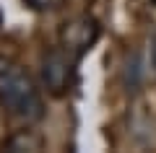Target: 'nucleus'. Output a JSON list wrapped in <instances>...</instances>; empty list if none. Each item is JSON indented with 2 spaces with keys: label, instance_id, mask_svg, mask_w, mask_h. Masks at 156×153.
Here are the masks:
<instances>
[{
  "label": "nucleus",
  "instance_id": "nucleus-1",
  "mask_svg": "<svg viewBox=\"0 0 156 153\" xmlns=\"http://www.w3.org/2000/svg\"><path fill=\"white\" fill-rule=\"evenodd\" d=\"M0 104L11 114L26 122H37L44 117L42 96H39L34 81L5 57H0Z\"/></svg>",
  "mask_w": 156,
  "mask_h": 153
},
{
  "label": "nucleus",
  "instance_id": "nucleus-2",
  "mask_svg": "<svg viewBox=\"0 0 156 153\" xmlns=\"http://www.w3.org/2000/svg\"><path fill=\"white\" fill-rule=\"evenodd\" d=\"M99 34H101V29H99V23H96L94 18L78 16V18H73V21L62 23V29H60V47L65 49L68 55H73L78 60L83 52H89V49L96 44Z\"/></svg>",
  "mask_w": 156,
  "mask_h": 153
},
{
  "label": "nucleus",
  "instance_id": "nucleus-3",
  "mask_svg": "<svg viewBox=\"0 0 156 153\" xmlns=\"http://www.w3.org/2000/svg\"><path fill=\"white\" fill-rule=\"evenodd\" d=\"M73 62H76V57L68 55L62 47L50 49L44 55V60H42V81H44V86L50 88L52 93H62L70 86Z\"/></svg>",
  "mask_w": 156,
  "mask_h": 153
},
{
  "label": "nucleus",
  "instance_id": "nucleus-4",
  "mask_svg": "<svg viewBox=\"0 0 156 153\" xmlns=\"http://www.w3.org/2000/svg\"><path fill=\"white\" fill-rule=\"evenodd\" d=\"M122 81L128 91H138L140 81H143V62H140L138 52H130L128 60H125V70H122Z\"/></svg>",
  "mask_w": 156,
  "mask_h": 153
},
{
  "label": "nucleus",
  "instance_id": "nucleus-5",
  "mask_svg": "<svg viewBox=\"0 0 156 153\" xmlns=\"http://www.w3.org/2000/svg\"><path fill=\"white\" fill-rule=\"evenodd\" d=\"M34 148H37V137L31 135H18L8 140V151H34Z\"/></svg>",
  "mask_w": 156,
  "mask_h": 153
},
{
  "label": "nucleus",
  "instance_id": "nucleus-6",
  "mask_svg": "<svg viewBox=\"0 0 156 153\" xmlns=\"http://www.w3.org/2000/svg\"><path fill=\"white\" fill-rule=\"evenodd\" d=\"M29 8H34V11H50V8H57V3L60 0H23Z\"/></svg>",
  "mask_w": 156,
  "mask_h": 153
},
{
  "label": "nucleus",
  "instance_id": "nucleus-7",
  "mask_svg": "<svg viewBox=\"0 0 156 153\" xmlns=\"http://www.w3.org/2000/svg\"><path fill=\"white\" fill-rule=\"evenodd\" d=\"M148 57H151V68H154V73H156V31L151 34V39H148Z\"/></svg>",
  "mask_w": 156,
  "mask_h": 153
},
{
  "label": "nucleus",
  "instance_id": "nucleus-8",
  "mask_svg": "<svg viewBox=\"0 0 156 153\" xmlns=\"http://www.w3.org/2000/svg\"><path fill=\"white\" fill-rule=\"evenodd\" d=\"M0 23H3V13H0Z\"/></svg>",
  "mask_w": 156,
  "mask_h": 153
},
{
  "label": "nucleus",
  "instance_id": "nucleus-9",
  "mask_svg": "<svg viewBox=\"0 0 156 153\" xmlns=\"http://www.w3.org/2000/svg\"><path fill=\"white\" fill-rule=\"evenodd\" d=\"M151 3H154V5H156V0H151Z\"/></svg>",
  "mask_w": 156,
  "mask_h": 153
}]
</instances>
